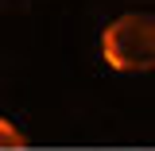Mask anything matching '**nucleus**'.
Instances as JSON below:
<instances>
[{
	"mask_svg": "<svg viewBox=\"0 0 155 151\" xmlns=\"http://www.w3.org/2000/svg\"><path fill=\"white\" fill-rule=\"evenodd\" d=\"M101 54L120 74L155 70V12H124L101 35Z\"/></svg>",
	"mask_w": 155,
	"mask_h": 151,
	"instance_id": "obj_1",
	"label": "nucleus"
},
{
	"mask_svg": "<svg viewBox=\"0 0 155 151\" xmlns=\"http://www.w3.org/2000/svg\"><path fill=\"white\" fill-rule=\"evenodd\" d=\"M23 143H27V136L19 132L8 116H0V147H23Z\"/></svg>",
	"mask_w": 155,
	"mask_h": 151,
	"instance_id": "obj_2",
	"label": "nucleus"
}]
</instances>
